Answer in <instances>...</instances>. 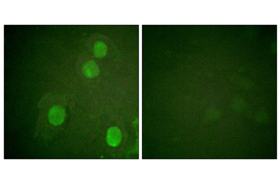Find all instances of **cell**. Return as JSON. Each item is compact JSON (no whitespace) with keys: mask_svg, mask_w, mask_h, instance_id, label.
I'll use <instances>...</instances> for the list:
<instances>
[{"mask_svg":"<svg viewBox=\"0 0 280 184\" xmlns=\"http://www.w3.org/2000/svg\"><path fill=\"white\" fill-rule=\"evenodd\" d=\"M82 72L83 74L89 78L96 77L100 73L99 67L94 60H91L85 63L82 67Z\"/></svg>","mask_w":280,"mask_h":184,"instance_id":"3","label":"cell"},{"mask_svg":"<svg viewBox=\"0 0 280 184\" xmlns=\"http://www.w3.org/2000/svg\"><path fill=\"white\" fill-rule=\"evenodd\" d=\"M65 115V110L62 106L59 105L53 106L49 112V121L53 125H59L63 122Z\"/></svg>","mask_w":280,"mask_h":184,"instance_id":"1","label":"cell"},{"mask_svg":"<svg viewBox=\"0 0 280 184\" xmlns=\"http://www.w3.org/2000/svg\"><path fill=\"white\" fill-rule=\"evenodd\" d=\"M93 50L95 57L101 58L105 55L107 50V47L103 42L98 41L94 44Z\"/></svg>","mask_w":280,"mask_h":184,"instance_id":"4","label":"cell"},{"mask_svg":"<svg viewBox=\"0 0 280 184\" xmlns=\"http://www.w3.org/2000/svg\"><path fill=\"white\" fill-rule=\"evenodd\" d=\"M122 136L121 131L118 127H111L107 130L106 136L107 142L111 147H116L120 143Z\"/></svg>","mask_w":280,"mask_h":184,"instance_id":"2","label":"cell"}]
</instances>
